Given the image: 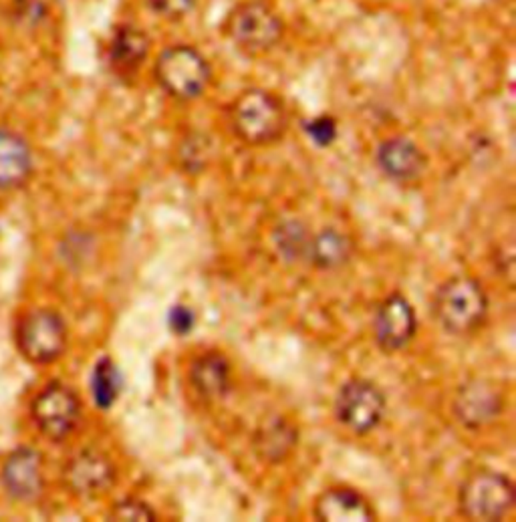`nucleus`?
<instances>
[{
  "mask_svg": "<svg viewBox=\"0 0 516 522\" xmlns=\"http://www.w3.org/2000/svg\"><path fill=\"white\" fill-rule=\"evenodd\" d=\"M234 136L249 145L279 141L287 129V107L272 91L250 87L232 101L228 109Z\"/></svg>",
  "mask_w": 516,
  "mask_h": 522,
  "instance_id": "1",
  "label": "nucleus"
},
{
  "mask_svg": "<svg viewBox=\"0 0 516 522\" xmlns=\"http://www.w3.org/2000/svg\"><path fill=\"white\" fill-rule=\"evenodd\" d=\"M224 37L244 55L270 53L285 37L283 17L265 0L238 4L224 20Z\"/></svg>",
  "mask_w": 516,
  "mask_h": 522,
  "instance_id": "2",
  "label": "nucleus"
},
{
  "mask_svg": "<svg viewBox=\"0 0 516 522\" xmlns=\"http://www.w3.org/2000/svg\"><path fill=\"white\" fill-rule=\"evenodd\" d=\"M488 313V294L472 276H454L444 280L434 294V315L450 335H468L476 331Z\"/></svg>",
  "mask_w": 516,
  "mask_h": 522,
  "instance_id": "3",
  "label": "nucleus"
},
{
  "mask_svg": "<svg viewBox=\"0 0 516 522\" xmlns=\"http://www.w3.org/2000/svg\"><path fill=\"white\" fill-rule=\"evenodd\" d=\"M157 85L173 99L191 101L202 95L212 81V65L191 45H170L153 63Z\"/></svg>",
  "mask_w": 516,
  "mask_h": 522,
  "instance_id": "4",
  "label": "nucleus"
},
{
  "mask_svg": "<svg viewBox=\"0 0 516 522\" xmlns=\"http://www.w3.org/2000/svg\"><path fill=\"white\" fill-rule=\"evenodd\" d=\"M515 484L494 470H478L462 484L458 494L460 512L464 519L478 522L502 521L515 508Z\"/></svg>",
  "mask_w": 516,
  "mask_h": 522,
  "instance_id": "5",
  "label": "nucleus"
},
{
  "mask_svg": "<svg viewBox=\"0 0 516 522\" xmlns=\"http://www.w3.org/2000/svg\"><path fill=\"white\" fill-rule=\"evenodd\" d=\"M67 325L53 309L29 310L17 327V343L24 359L35 365L57 361L67 349Z\"/></svg>",
  "mask_w": 516,
  "mask_h": 522,
  "instance_id": "6",
  "label": "nucleus"
},
{
  "mask_svg": "<svg viewBox=\"0 0 516 522\" xmlns=\"http://www.w3.org/2000/svg\"><path fill=\"white\" fill-rule=\"evenodd\" d=\"M385 395L373 381L353 377L345 381L335 397V418L349 432L365 436L382 424Z\"/></svg>",
  "mask_w": 516,
  "mask_h": 522,
  "instance_id": "7",
  "label": "nucleus"
},
{
  "mask_svg": "<svg viewBox=\"0 0 516 522\" xmlns=\"http://www.w3.org/2000/svg\"><path fill=\"white\" fill-rule=\"evenodd\" d=\"M31 411L38 432L53 442L69 438L81 422V402L65 383H49L35 397Z\"/></svg>",
  "mask_w": 516,
  "mask_h": 522,
  "instance_id": "8",
  "label": "nucleus"
},
{
  "mask_svg": "<svg viewBox=\"0 0 516 522\" xmlns=\"http://www.w3.org/2000/svg\"><path fill=\"white\" fill-rule=\"evenodd\" d=\"M416 310L403 294L393 292L383 299L373 319V337L383 353H398L407 347L416 337Z\"/></svg>",
  "mask_w": 516,
  "mask_h": 522,
  "instance_id": "9",
  "label": "nucleus"
},
{
  "mask_svg": "<svg viewBox=\"0 0 516 522\" xmlns=\"http://www.w3.org/2000/svg\"><path fill=\"white\" fill-rule=\"evenodd\" d=\"M504 400L497 386L474 379L460 387L454 397V416L460 424L470 429L488 426L502 411Z\"/></svg>",
  "mask_w": 516,
  "mask_h": 522,
  "instance_id": "10",
  "label": "nucleus"
},
{
  "mask_svg": "<svg viewBox=\"0 0 516 522\" xmlns=\"http://www.w3.org/2000/svg\"><path fill=\"white\" fill-rule=\"evenodd\" d=\"M0 478L8 496L19 503H35L45 488L42 458L31 448H19L6 458Z\"/></svg>",
  "mask_w": 516,
  "mask_h": 522,
  "instance_id": "11",
  "label": "nucleus"
},
{
  "mask_svg": "<svg viewBox=\"0 0 516 522\" xmlns=\"http://www.w3.org/2000/svg\"><path fill=\"white\" fill-rule=\"evenodd\" d=\"M375 161L382 174L393 182H412L425 168V155L420 145L405 136L383 139L377 148Z\"/></svg>",
  "mask_w": 516,
  "mask_h": 522,
  "instance_id": "12",
  "label": "nucleus"
},
{
  "mask_svg": "<svg viewBox=\"0 0 516 522\" xmlns=\"http://www.w3.org/2000/svg\"><path fill=\"white\" fill-rule=\"evenodd\" d=\"M313 514L323 522H371L375 512L361 492L349 486L327 488L313 504Z\"/></svg>",
  "mask_w": 516,
  "mask_h": 522,
  "instance_id": "13",
  "label": "nucleus"
},
{
  "mask_svg": "<svg viewBox=\"0 0 516 522\" xmlns=\"http://www.w3.org/2000/svg\"><path fill=\"white\" fill-rule=\"evenodd\" d=\"M65 480L73 492L91 496L107 490L115 482V468L103 454L85 450L69 460Z\"/></svg>",
  "mask_w": 516,
  "mask_h": 522,
  "instance_id": "14",
  "label": "nucleus"
},
{
  "mask_svg": "<svg viewBox=\"0 0 516 522\" xmlns=\"http://www.w3.org/2000/svg\"><path fill=\"white\" fill-rule=\"evenodd\" d=\"M148 53H150L148 33H143L134 24L117 26L107 47L109 67L119 77H134L148 57Z\"/></svg>",
  "mask_w": 516,
  "mask_h": 522,
  "instance_id": "15",
  "label": "nucleus"
},
{
  "mask_svg": "<svg viewBox=\"0 0 516 522\" xmlns=\"http://www.w3.org/2000/svg\"><path fill=\"white\" fill-rule=\"evenodd\" d=\"M188 379L198 395L208 402L226 397L232 387V369L228 359L220 353H204L194 359L188 371Z\"/></svg>",
  "mask_w": 516,
  "mask_h": 522,
  "instance_id": "16",
  "label": "nucleus"
},
{
  "mask_svg": "<svg viewBox=\"0 0 516 522\" xmlns=\"http://www.w3.org/2000/svg\"><path fill=\"white\" fill-rule=\"evenodd\" d=\"M33 172V150L13 129H0V188H19Z\"/></svg>",
  "mask_w": 516,
  "mask_h": 522,
  "instance_id": "17",
  "label": "nucleus"
},
{
  "mask_svg": "<svg viewBox=\"0 0 516 522\" xmlns=\"http://www.w3.org/2000/svg\"><path fill=\"white\" fill-rule=\"evenodd\" d=\"M353 254V244L349 236L337 228H323L311 236L308 260L321 271H335L349 262Z\"/></svg>",
  "mask_w": 516,
  "mask_h": 522,
  "instance_id": "18",
  "label": "nucleus"
},
{
  "mask_svg": "<svg viewBox=\"0 0 516 522\" xmlns=\"http://www.w3.org/2000/svg\"><path fill=\"white\" fill-rule=\"evenodd\" d=\"M297 427L292 422L276 416L267 420L263 427L256 434V452L267 460V462H281L292 452L297 444Z\"/></svg>",
  "mask_w": 516,
  "mask_h": 522,
  "instance_id": "19",
  "label": "nucleus"
},
{
  "mask_svg": "<svg viewBox=\"0 0 516 522\" xmlns=\"http://www.w3.org/2000/svg\"><path fill=\"white\" fill-rule=\"evenodd\" d=\"M311 236L313 234L301 220H285L272 232V246L285 262L295 264L308 258Z\"/></svg>",
  "mask_w": 516,
  "mask_h": 522,
  "instance_id": "20",
  "label": "nucleus"
},
{
  "mask_svg": "<svg viewBox=\"0 0 516 522\" xmlns=\"http://www.w3.org/2000/svg\"><path fill=\"white\" fill-rule=\"evenodd\" d=\"M123 389L121 371L111 357H101L91 373V395L99 409H109Z\"/></svg>",
  "mask_w": 516,
  "mask_h": 522,
  "instance_id": "21",
  "label": "nucleus"
},
{
  "mask_svg": "<svg viewBox=\"0 0 516 522\" xmlns=\"http://www.w3.org/2000/svg\"><path fill=\"white\" fill-rule=\"evenodd\" d=\"M114 521H125V522H152L155 521V512L150 504L137 498H125L121 503H117L111 508V516Z\"/></svg>",
  "mask_w": 516,
  "mask_h": 522,
  "instance_id": "22",
  "label": "nucleus"
},
{
  "mask_svg": "<svg viewBox=\"0 0 516 522\" xmlns=\"http://www.w3.org/2000/svg\"><path fill=\"white\" fill-rule=\"evenodd\" d=\"M303 129L317 148H329L337 139V121L331 116L313 117L303 123Z\"/></svg>",
  "mask_w": 516,
  "mask_h": 522,
  "instance_id": "23",
  "label": "nucleus"
},
{
  "mask_svg": "<svg viewBox=\"0 0 516 522\" xmlns=\"http://www.w3.org/2000/svg\"><path fill=\"white\" fill-rule=\"evenodd\" d=\"M198 0H146V6L155 17L168 20L184 19Z\"/></svg>",
  "mask_w": 516,
  "mask_h": 522,
  "instance_id": "24",
  "label": "nucleus"
},
{
  "mask_svg": "<svg viewBox=\"0 0 516 522\" xmlns=\"http://www.w3.org/2000/svg\"><path fill=\"white\" fill-rule=\"evenodd\" d=\"M168 327L175 337H186L196 327V313L184 303H175L168 313Z\"/></svg>",
  "mask_w": 516,
  "mask_h": 522,
  "instance_id": "25",
  "label": "nucleus"
}]
</instances>
